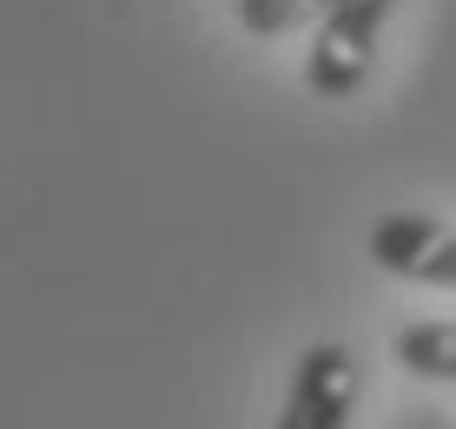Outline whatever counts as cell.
Segmentation results:
<instances>
[{"instance_id": "cell-1", "label": "cell", "mask_w": 456, "mask_h": 429, "mask_svg": "<svg viewBox=\"0 0 456 429\" xmlns=\"http://www.w3.org/2000/svg\"><path fill=\"white\" fill-rule=\"evenodd\" d=\"M390 7L397 0H331L318 13V40H311V60H305V86L318 100H351L364 86Z\"/></svg>"}, {"instance_id": "cell-5", "label": "cell", "mask_w": 456, "mask_h": 429, "mask_svg": "<svg viewBox=\"0 0 456 429\" xmlns=\"http://www.w3.org/2000/svg\"><path fill=\"white\" fill-rule=\"evenodd\" d=\"M239 7V27L245 34H291V27L318 20L331 0H232Z\"/></svg>"}, {"instance_id": "cell-2", "label": "cell", "mask_w": 456, "mask_h": 429, "mask_svg": "<svg viewBox=\"0 0 456 429\" xmlns=\"http://www.w3.org/2000/svg\"><path fill=\"white\" fill-rule=\"evenodd\" d=\"M351 403H357V357L344 344H311L291 370L278 429H351Z\"/></svg>"}, {"instance_id": "cell-3", "label": "cell", "mask_w": 456, "mask_h": 429, "mask_svg": "<svg viewBox=\"0 0 456 429\" xmlns=\"http://www.w3.org/2000/svg\"><path fill=\"white\" fill-rule=\"evenodd\" d=\"M370 258H377V271H390V278L456 291V231L436 225V218H423V212L377 218L370 225Z\"/></svg>"}, {"instance_id": "cell-4", "label": "cell", "mask_w": 456, "mask_h": 429, "mask_svg": "<svg viewBox=\"0 0 456 429\" xmlns=\"http://www.w3.org/2000/svg\"><path fill=\"white\" fill-rule=\"evenodd\" d=\"M397 363L411 376H430V384H456V324H403Z\"/></svg>"}]
</instances>
